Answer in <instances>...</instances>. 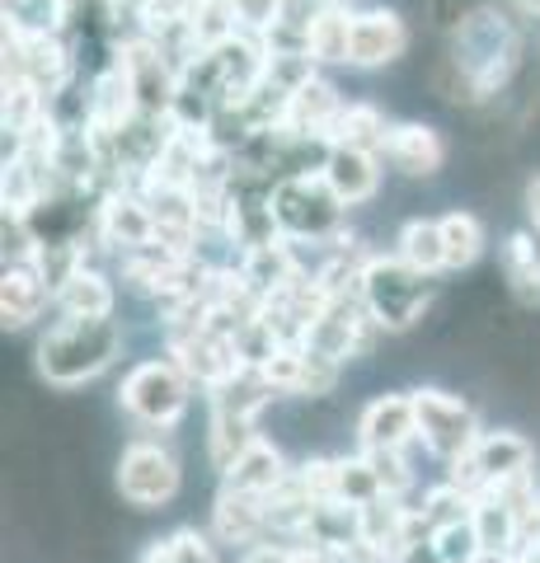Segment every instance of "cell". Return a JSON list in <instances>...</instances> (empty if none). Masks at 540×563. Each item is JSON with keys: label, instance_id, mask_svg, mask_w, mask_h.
Instances as JSON below:
<instances>
[{"label": "cell", "instance_id": "obj_9", "mask_svg": "<svg viewBox=\"0 0 540 563\" xmlns=\"http://www.w3.org/2000/svg\"><path fill=\"white\" fill-rule=\"evenodd\" d=\"M95 231L118 244L123 254L132 250H146V244H155V211H151V198L136 184L128 188H109L103 192V202L95 211Z\"/></svg>", "mask_w": 540, "mask_h": 563}, {"label": "cell", "instance_id": "obj_22", "mask_svg": "<svg viewBox=\"0 0 540 563\" xmlns=\"http://www.w3.org/2000/svg\"><path fill=\"white\" fill-rule=\"evenodd\" d=\"M386 136H390V122L376 103H343L339 122L329 128V146H343V151H386Z\"/></svg>", "mask_w": 540, "mask_h": 563}, {"label": "cell", "instance_id": "obj_5", "mask_svg": "<svg viewBox=\"0 0 540 563\" xmlns=\"http://www.w3.org/2000/svg\"><path fill=\"white\" fill-rule=\"evenodd\" d=\"M188 390H194V380L184 376V366L174 357H146L118 385V404H123V413L136 418L142 428L169 432V428H179V418L188 413Z\"/></svg>", "mask_w": 540, "mask_h": 563}, {"label": "cell", "instance_id": "obj_1", "mask_svg": "<svg viewBox=\"0 0 540 563\" xmlns=\"http://www.w3.org/2000/svg\"><path fill=\"white\" fill-rule=\"evenodd\" d=\"M123 352V329L113 320H57L38 343V376L57 390L103 376Z\"/></svg>", "mask_w": 540, "mask_h": 563}, {"label": "cell", "instance_id": "obj_18", "mask_svg": "<svg viewBox=\"0 0 540 563\" xmlns=\"http://www.w3.org/2000/svg\"><path fill=\"white\" fill-rule=\"evenodd\" d=\"M470 521H475V536H480L484 554H513V544L521 540V512L503 498V493H480Z\"/></svg>", "mask_w": 540, "mask_h": 563}, {"label": "cell", "instance_id": "obj_2", "mask_svg": "<svg viewBox=\"0 0 540 563\" xmlns=\"http://www.w3.org/2000/svg\"><path fill=\"white\" fill-rule=\"evenodd\" d=\"M451 57L480 80L484 99H494V95L508 90V80L521 66V29L508 10L475 5L470 20L451 33Z\"/></svg>", "mask_w": 540, "mask_h": 563}, {"label": "cell", "instance_id": "obj_17", "mask_svg": "<svg viewBox=\"0 0 540 563\" xmlns=\"http://www.w3.org/2000/svg\"><path fill=\"white\" fill-rule=\"evenodd\" d=\"M113 306H118V291H113V282L103 277L99 268H80L57 291L62 320H113Z\"/></svg>", "mask_w": 540, "mask_h": 563}, {"label": "cell", "instance_id": "obj_23", "mask_svg": "<svg viewBox=\"0 0 540 563\" xmlns=\"http://www.w3.org/2000/svg\"><path fill=\"white\" fill-rule=\"evenodd\" d=\"M395 254L409 263V268H418L423 277H438L447 273V250H442V221L432 217H414L399 225L395 235Z\"/></svg>", "mask_w": 540, "mask_h": 563}, {"label": "cell", "instance_id": "obj_26", "mask_svg": "<svg viewBox=\"0 0 540 563\" xmlns=\"http://www.w3.org/2000/svg\"><path fill=\"white\" fill-rule=\"evenodd\" d=\"M188 29H194V38L202 52H221L240 38V20H235V5L231 0H194V10H188Z\"/></svg>", "mask_w": 540, "mask_h": 563}, {"label": "cell", "instance_id": "obj_25", "mask_svg": "<svg viewBox=\"0 0 540 563\" xmlns=\"http://www.w3.org/2000/svg\"><path fill=\"white\" fill-rule=\"evenodd\" d=\"M264 526H268V498H250V493H221L217 498V536L225 544H254Z\"/></svg>", "mask_w": 540, "mask_h": 563}, {"label": "cell", "instance_id": "obj_33", "mask_svg": "<svg viewBox=\"0 0 540 563\" xmlns=\"http://www.w3.org/2000/svg\"><path fill=\"white\" fill-rule=\"evenodd\" d=\"M245 563H296V554L277 550V544H254V550L245 554Z\"/></svg>", "mask_w": 540, "mask_h": 563}, {"label": "cell", "instance_id": "obj_16", "mask_svg": "<svg viewBox=\"0 0 540 563\" xmlns=\"http://www.w3.org/2000/svg\"><path fill=\"white\" fill-rule=\"evenodd\" d=\"M291 479V470L283 461V451H277L273 442H258L240 455V461L221 474V493H250V498H273L277 488H283Z\"/></svg>", "mask_w": 540, "mask_h": 563}, {"label": "cell", "instance_id": "obj_35", "mask_svg": "<svg viewBox=\"0 0 540 563\" xmlns=\"http://www.w3.org/2000/svg\"><path fill=\"white\" fill-rule=\"evenodd\" d=\"M142 563H174V559H169V550H165V540H155L151 550L142 554Z\"/></svg>", "mask_w": 540, "mask_h": 563}, {"label": "cell", "instance_id": "obj_4", "mask_svg": "<svg viewBox=\"0 0 540 563\" xmlns=\"http://www.w3.org/2000/svg\"><path fill=\"white\" fill-rule=\"evenodd\" d=\"M268 207H273V221L287 244H306V240L329 244L339 235L343 211H348L334 192H329L320 174H287V179H277Z\"/></svg>", "mask_w": 540, "mask_h": 563}, {"label": "cell", "instance_id": "obj_14", "mask_svg": "<svg viewBox=\"0 0 540 563\" xmlns=\"http://www.w3.org/2000/svg\"><path fill=\"white\" fill-rule=\"evenodd\" d=\"M381 155H386L399 174H409V179H432V174L447 165V141L438 128H428V122H395Z\"/></svg>", "mask_w": 540, "mask_h": 563}, {"label": "cell", "instance_id": "obj_27", "mask_svg": "<svg viewBox=\"0 0 540 563\" xmlns=\"http://www.w3.org/2000/svg\"><path fill=\"white\" fill-rule=\"evenodd\" d=\"M381 498H386V488H381L367 455H353V461L343 455V461H334V503H348L362 512V507H372Z\"/></svg>", "mask_w": 540, "mask_h": 563}, {"label": "cell", "instance_id": "obj_20", "mask_svg": "<svg viewBox=\"0 0 540 563\" xmlns=\"http://www.w3.org/2000/svg\"><path fill=\"white\" fill-rule=\"evenodd\" d=\"M76 0H5L10 38H62Z\"/></svg>", "mask_w": 540, "mask_h": 563}, {"label": "cell", "instance_id": "obj_12", "mask_svg": "<svg viewBox=\"0 0 540 563\" xmlns=\"http://www.w3.org/2000/svg\"><path fill=\"white\" fill-rule=\"evenodd\" d=\"M343 113V99L339 90L329 85L324 76H316L310 85H301L291 99H287V113H283V132L291 141H324L329 146V128L339 122Z\"/></svg>", "mask_w": 540, "mask_h": 563}, {"label": "cell", "instance_id": "obj_30", "mask_svg": "<svg viewBox=\"0 0 540 563\" xmlns=\"http://www.w3.org/2000/svg\"><path fill=\"white\" fill-rule=\"evenodd\" d=\"M432 550H438L442 563H480V536H475V521H451L442 531H432Z\"/></svg>", "mask_w": 540, "mask_h": 563}, {"label": "cell", "instance_id": "obj_29", "mask_svg": "<svg viewBox=\"0 0 540 563\" xmlns=\"http://www.w3.org/2000/svg\"><path fill=\"white\" fill-rule=\"evenodd\" d=\"M207 442H212V465L225 474L240 455H245L258 437H254V422L250 418H231V413H212V432H207Z\"/></svg>", "mask_w": 540, "mask_h": 563}, {"label": "cell", "instance_id": "obj_10", "mask_svg": "<svg viewBox=\"0 0 540 563\" xmlns=\"http://www.w3.org/2000/svg\"><path fill=\"white\" fill-rule=\"evenodd\" d=\"M409 52V24L395 10H362L353 14V43H348V66L376 70Z\"/></svg>", "mask_w": 540, "mask_h": 563}, {"label": "cell", "instance_id": "obj_6", "mask_svg": "<svg viewBox=\"0 0 540 563\" xmlns=\"http://www.w3.org/2000/svg\"><path fill=\"white\" fill-rule=\"evenodd\" d=\"M536 465V446L527 442L521 432H484L475 446H470V455H461L456 465H451L447 479L465 488L470 498H480V493H498L508 488L517 479H527Z\"/></svg>", "mask_w": 540, "mask_h": 563}, {"label": "cell", "instance_id": "obj_31", "mask_svg": "<svg viewBox=\"0 0 540 563\" xmlns=\"http://www.w3.org/2000/svg\"><path fill=\"white\" fill-rule=\"evenodd\" d=\"M231 5H235L240 33H250V38H268L287 20V0H231Z\"/></svg>", "mask_w": 540, "mask_h": 563}, {"label": "cell", "instance_id": "obj_7", "mask_svg": "<svg viewBox=\"0 0 540 563\" xmlns=\"http://www.w3.org/2000/svg\"><path fill=\"white\" fill-rule=\"evenodd\" d=\"M414 413H418V442L428 455L456 465L461 455H470V446L480 442V418L461 395L447 390H414Z\"/></svg>", "mask_w": 540, "mask_h": 563}, {"label": "cell", "instance_id": "obj_19", "mask_svg": "<svg viewBox=\"0 0 540 563\" xmlns=\"http://www.w3.org/2000/svg\"><path fill=\"white\" fill-rule=\"evenodd\" d=\"M348 43H353V10L320 5L306 24V52L316 66H348Z\"/></svg>", "mask_w": 540, "mask_h": 563}, {"label": "cell", "instance_id": "obj_11", "mask_svg": "<svg viewBox=\"0 0 540 563\" xmlns=\"http://www.w3.org/2000/svg\"><path fill=\"white\" fill-rule=\"evenodd\" d=\"M418 442V413L414 395H381L357 413V446L362 451H395L405 455V446Z\"/></svg>", "mask_w": 540, "mask_h": 563}, {"label": "cell", "instance_id": "obj_36", "mask_svg": "<svg viewBox=\"0 0 540 563\" xmlns=\"http://www.w3.org/2000/svg\"><path fill=\"white\" fill-rule=\"evenodd\" d=\"M324 5H339V10H353L357 0H324Z\"/></svg>", "mask_w": 540, "mask_h": 563}, {"label": "cell", "instance_id": "obj_8", "mask_svg": "<svg viewBox=\"0 0 540 563\" xmlns=\"http://www.w3.org/2000/svg\"><path fill=\"white\" fill-rule=\"evenodd\" d=\"M179 484H184V470L165 446L132 442L118 455V493H123L136 512H155V507L174 503Z\"/></svg>", "mask_w": 540, "mask_h": 563}, {"label": "cell", "instance_id": "obj_15", "mask_svg": "<svg viewBox=\"0 0 540 563\" xmlns=\"http://www.w3.org/2000/svg\"><path fill=\"white\" fill-rule=\"evenodd\" d=\"M47 306H57V291L47 287V277L38 263H10L5 282H0V314H5V329H24L33 324Z\"/></svg>", "mask_w": 540, "mask_h": 563}, {"label": "cell", "instance_id": "obj_13", "mask_svg": "<svg viewBox=\"0 0 540 563\" xmlns=\"http://www.w3.org/2000/svg\"><path fill=\"white\" fill-rule=\"evenodd\" d=\"M320 179L329 184V192L343 202V207H362L381 192V155L376 151H343V146H329L324 165H320Z\"/></svg>", "mask_w": 540, "mask_h": 563}, {"label": "cell", "instance_id": "obj_3", "mask_svg": "<svg viewBox=\"0 0 540 563\" xmlns=\"http://www.w3.org/2000/svg\"><path fill=\"white\" fill-rule=\"evenodd\" d=\"M432 301V277L409 268L399 254H372L362 268V310L381 333H405L423 320Z\"/></svg>", "mask_w": 540, "mask_h": 563}, {"label": "cell", "instance_id": "obj_34", "mask_svg": "<svg viewBox=\"0 0 540 563\" xmlns=\"http://www.w3.org/2000/svg\"><path fill=\"white\" fill-rule=\"evenodd\" d=\"M527 221H531V231L540 235V174L527 184Z\"/></svg>", "mask_w": 540, "mask_h": 563}, {"label": "cell", "instance_id": "obj_32", "mask_svg": "<svg viewBox=\"0 0 540 563\" xmlns=\"http://www.w3.org/2000/svg\"><path fill=\"white\" fill-rule=\"evenodd\" d=\"M165 550H169L174 563H217V550H212V544H207V536H198V531H174V536L165 540Z\"/></svg>", "mask_w": 540, "mask_h": 563}, {"label": "cell", "instance_id": "obj_21", "mask_svg": "<svg viewBox=\"0 0 540 563\" xmlns=\"http://www.w3.org/2000/svg\"><path fill=\"white\" fill-rule=\"evenodd\" d=\"M540 235L536 231H517L503 244V282L521 306H540Z\"/></svg>", "mask_w": 540, "mask_h": 563}, {"label": "cell", "instance_id": "obj_24", "mask_svg": "<svg viewBox=\"0 0 540 563\" xmlns=\"http://www.w3.org/2000/svg\"><path fill=\"white\" fill-rule=\"evenodd\" d=\"M442 221V250H447V273H465V268H475L480 254H484V244H489V235H484V221L475 217V211H447Z\"/></svg>", "mask_w": 540, "mask_h": 563}, {"label": "cell", "instance_id": "obj_28", "mask_svg": "<svg viewBox=\"0 0 540 563\" xmlns=\"http://www.w3.org/2000/svg\"><path fill=\"white\" fill-rule=\"evenodd\" d=\"M428 85H432V95L451 103V109H480V103H489V99H484V90H480V80L470 76V70L456 57H451V52H447L438 66H432Z\"/></svg>", "mask_w": 540, "mask_h": 563}]
</instances>
